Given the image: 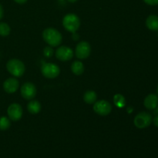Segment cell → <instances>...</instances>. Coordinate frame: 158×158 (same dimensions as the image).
I'll return each instance as SVG.
<instances>
[{"instance_id":"cell-8","label":"cell","mask_w":158,"mask_h":158,"mask_svg":"<svg viewBox=\"0 0 158 158\" xmlns=\"http://www.w3.org/2000/svg\"><path fill=\"white\" fill-rule=\"evenodd\" d=\"M21 95L26 100H32L36 95V88L32 83H25L21 87Z\"/></svg>"},{"instance_id":"cell-3","label":"cell","mask_w":158,"mask_h":158,"mask_svg":"<svg viewBox=\"0 0 158 158\" xmlns=\"http://www.w3.org/2000/svg\"><path fill=\"white\" fill-rule=\"evenodd\" d=\"M6 68L9 73L15 77H22L26 70L24 63L21 60H17V59H12V60H9L6 64Z\"/></svg>"},{"instance_id":"cell-1","label":"cell","mask_w":158,"mask_h":158,"mask_svg":"<svg viewBox=\"0 0 158 158\" xmlns=\"http://www.w3.org/2000/svg\"><path fill=\"white\" fill-rule=\"evenodd\" d=\"M43 40L50 46L56 47L62 43V35L57 29L53 28H47L43 32Z\"/></svg>"},{"instance_id":"cell-10","label":"cell","mask_w":158,"mask_h":158,"mask_svg":"<svg viewBox=\"0 0 158 158\" xmlns=\"http://www.w3.org/2000/svg\"><path fill=\"white\" fill-rule=\"evenodd\" d=\"M56 56L61 61H69L73 56V52L69 46H60L56 51Z\"/></svg>"},{"instance_id":"cell-20","label":"cell","mask_w":158,"mask_h":158,"mask_svg":"<svg viewBox=\"0 0 158 158\" xmlns=\"http://www.w3.org/2000/svg\"><path fill=\"white\" fill-rule=\"evenodd\" d=\"M43 54L46 57H48V58H50L53 56L54 54V50L52 48V46H46L45 47V49H43Z\"/></svg>"},{"instance_id":"cell-23","label":"cell","mask_w":158,"mask_h":158,"mask_svg":"<svg viewBox=\"0 0 158 158\" xmlns=\"http://www.w3.org/2000/svg\"><path fill=\"white\" fill-rule=\"evenodd\" d=\"M3 15H4V11H3L2 6V5L0 4V20L2 19Z\"/></svg>"},{"instance_id":"cell-11","label":"cell","mask_w":158,"mask_h":158,"mask_svg":"<svg viewBox=\"0 0 158 158\" xmlns=\"http://www.w3.org/2000/svg\"><path fill=\"white\" fill-rule=\"evenodd\" d=\"M19 86V83L18 80L13 77L7 79L6 81L3 83V88L4 90L8 94H13L15 91L18 89Z\"/></svg>"},{"instance_id":"cell-18","label":"cell","mask_w":158,"mask_h":158,"mask_svg":"<svg viewBox=\"0 0 158 158\" xmlns=\"http://www.w3.org/2000/svg\"><path fill=\"white\" fill-rule=\"evenodd\" d=\"M11 126V122L8 117H0V130L1 131H6Z\"/></svg>"},{"instance_id":"cell-4","label":"cell","mask_w":158,"mask_h":158,"mask_svg":"<svg viewBox=\"0 0 158 158\" xmlns=\"http://www.w3.org/2000/svg\"><path fill=\"white\" fill-rule=\"evenodd\" d=\"M42 74L48 79H54L60 73V69L56 64L52 63H43L41 67Z\"/></svg>"},{"instance_id":"cell-22","label":"cell","mask_w":158,"mask_h":158,"mask_svg":"<svg viewBox=\"0 0 158 158\" xmlns=\"http://www.w3.org/2000/svg\"><path fill=\"white\" fill-rule=\"evenodd\" d=\"M153 123H154V124L157 127H158V115L155 116V117H154V119H153Z\"/></svg>"},{"instance_id":"cell-21","label":"cell","mask_w":158,"mask_h":158,"mask_svg":"<svg viewBox=\"0 0 158 158\" xmlns=\"http://www.w3.org/2000/svg\"><path fill=\"white\" fill-rule=\"evenodd\" d=\"M146 4L149 6H157L158 5V0H143Z\"/></svg>"},{"instance_id":"cell-17","label":"cell","mask_w":158,"mask_h":158,"mask_svg":"<svg viewBox=\"0 0 158 158\" xmlns=\"http://www.w3.org/2000/svg\"><path fill=\"white\" fill-rule=\"evenodd\" d=\"M114 102L116 106L120 108L123 107L126 104V100L121 94H116L114 97Z\"/></svg>"},{"instance_id":"cell-25","label":"cell","mask_w":158,"mask_h":158,"mask_svg":"<svg viewBox=\"0 0 158 158\" xmlns=\"http://www.w3.org/2000/svg\"><path fill=\"white\" fill-rule=\"evenodd\" d=\"M154 114H155V115H158V106H157V107L155 108V109H154Z\"/></svg>"},{"instance_id":"cell-5","label":"cell","mask_w":158,"mask_h":158,"mask_svg":"<svg viewBox=\"0 0 158 158\" xmlns=\"http://www.w3.org/2000/svg\"><path fill=\"white\" fill-rule=\"evenodd\" d=\"M153 121L152 116L147 112H141L137 114L134 120V125L139 129H144L149 127Z\"/></svg>"},{"instance_id":"cell-7","label":"cell","mask_w":158,"mask_h":158,"mask_svg":"<svg viewBox=\"0 0 158 158\" xmlns=\"http://www.w3.org/2000/svg\"><path fill=\"white\" fill-rule=\"evenodd\" d=\"M91 52V46L87 42H80L76 47V56L77 58L83 60L86 59Z\"/></svg>"},{"instance_id":"cell-16","label":"cell","mask_w":158,"mask_h":158,"mask_svg":"<svg viewBox=\"0 0 158 158\" xmlns=\"http://www.w3.org/2000/svg\"><path fill=\"white\" fill-rule=\"evenodd\" d=\"M27 109L29 113L32 114H36L41 110V104L37 100H32L27 105Z\"/></svg>"},{"instance_id":"cell-27","label":"cell","mask_w":158,"mask_h":158,"mask_svg":"<svg viewBox=\"0 0 158 158\" xmlns=\"http://www.w3.org/2000/svg\"><path fill=\"white\" fill-rule=\"evenodd\" d=\"M157 94H158V86H157Z\"/></svg>"},{"instance_id":"cell-2","label":"cell","mask_w":158,"mask_h":158,"mask_svg":"<svg viewBox=\"0 0 158 158\" xmlns=\"http://www.w3.org/2000/svg\"><path fill=\"white\" fill-rule=\"evenodd\" d=\"M63 25L66 30L75 33L80 26V19L76 14L69 13L63 17Z\"/></svg>"},{"instance_id":"cell-13","label":"cell","mask_w":158,"mask_h":158,"mask_svg":"<svg viewBox=\"0 0 158 158\" xmlns=\"http://www.w3.org/2000/svg\"><path fill=\"white\" fill-rule=\"evenodd\" d=\"M146 26L150 30H158V16L155 15H151L146 20Z\"/></svg>"},{"instance_id":"cell-6","label":"cell","mask_w":158,"mask_h":158,"mask_svg":"<svg viewBox=\"0 0 158 158\" xmlns=\"http://www.w3.org/2000/svg\"><path fill=\"white\" fill-rule=\"evenodd\" d=\"M94 110L100 116H106L112 110V106L106 100H99L94 103Z\"/></svg>"},{"instance_id":"cell-15","label":"cell","mask_w":158,"mask_h":158,"mask_svg":"<svg viewBox=\"0 0 158 158\" xmlns=\"http://www.w3.org/2000/svg\"><path fill=\"white\" fill-rule=\"evenodd\" d=\"M71 70L75 75H82L84 72V65L80 61H75L72 63Z\"/></svg>"},{"instance_id":"cell-14","label":"cell","mask_w":158,"mask_h":158,"mask_svg":"<svg viewBox=\"0 0 158 158\" xmlns=\"http://www.w3.org/2000/svg\"><path fill=\"white\" fill-rule=\"evenodd\" d=\"M97 100V94L94 90H87L83 95V100L87 104H94Z\"/></svg>"},{"instance_id":"cell-9","label":"cell","mask_w":158,"mask_h":158,"mask_svg":"<svg viewBox=\"0 0 158 158\" xmlns=\"http://www.w3.org/2000/svg\"><path fill=\"white\" fill-rule=\"evenodd\" d=\"M7 114L12 121H18L23 117V108L18 103H12L8 107Z\"/></svg>"},{"instance_id":"cell-12","label":"cell","mask_w":158,"mask_h":158,"mask_svg":"<svg viewBox=\"0 0 158 158\" xmlns=\"http://www.w3.org/2000/svg\"><path fill=\"white\" fill-rule=\"evenodd\" d=\"M143 104L147 109L153 110L158 106V96L153 94H149L144 99Z\"/></svg>"},{"instance_id":"cell-26","label":"cell","mask_w":158,"mask_h":158,"mask_svg":"<svg viewBox=\"0 0 158 158\" xmlns=\"http://www.w3.org/2000/svg\"><path fill=\"white\" fill-rule=\"evenodd\" d=\"M68 1H69V2H77V0H68Z\"/></svg>"},{"instance_id":"cell-24","label":"cell","mask_w":158,"mask_h":158,"mask_svg":"<svg viewBox=\"0 0 158 158\" xmlns=\"http://www.w3.org/2000/svg\"><path fill=\"white\" fill-rule=\"evenodd\" d=\"M14 1H15V2L19 3V4H24V3H26L28 0H14Z\"/></svg>"},{"instance_id":"cell-19","label":"cell","mask_w":158,"mask_h":158,"mask_svg":"<svg viewBox=\"0 0 158 158\" xmlns=\"http://www.w3.org/2000/svg\"><path fill=\"white\" fill-rule=\"evenodd\" d=\"M11 32V29L9 25L6 23H0V35L7 36Z\"/></svg>"}]
</instances>
